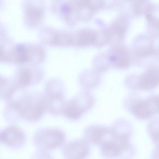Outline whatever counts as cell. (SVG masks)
I'll list each match as a JSON object with an SVG mask.
<instances>
[{"instance_id":"cell-18","label":"cell","mask_w":159,"mask_h":159,"mask_svg":"<svg viewBox=\"0 0 159 159\" xmlns=\"http://www.w3.org/2000/svg\"><path fill=\"white\" fill-rule=\"evenodd\" d=\"M148 132L156 147H159V120L155 121L149 125Z\"/></svg>"},{"instance_id":"cell-20","label":"cell","mask_w":159,"mask_h":159,"mask_svg":"<svg viewBox=\"0 0 159 159\" xmlns=\"http://www.w3.org/2000/svg\"><path fill=\"white\" fill-rule=\"evenodd\" d=\"M152 159H159V147H156L152 154Z\"/></svg>"},{"instance_id":"cell-8","label":"cell","mask_w":159,"mask_h":159,"mask_svg":"<svg viewBox=\"0 0 159 159\" xmlns=\"http://www.w3.org/2000/svg\"><path fill=\"white\" fill-rule=\"evenodd\" d=\"M109 134V128L98 125L87 127L84 132V139L89 143L100 144Z\"/></svg>"},{"instance_id":"cell-4","label":"cell","mask_w":159,"mask_h":159,"mask_svg":"<svg viewBox=\"0 0 159 159\" xmlns=\"http://www.w3.org/2000/svg\"><path fill=\"white\" fill-rule=\"evenodd\" d=\"M99 146L101 154L107 158L129 159L134 154V147L130 141H120L110 137L104 139Z\"/></svg>"},{"instance_id":"cell-14","label":"cell","mask_w":159,"mask_h":159,"mask_svg":"<svg viewBox=\"0 0 159 159\" xmlns=\"http://www.w3.org/2000/svg\"><path fill=\"white\" fill-rule=\"evenodd\" d=\"M29 4L26 7V16L27 22L30 25H36L40 22L43 15L40 7Z\"/></svg>"},{"instance_id":"cell-19","label":"cell","mask_w":159,"mask_h":159,"mask_svg":"<svg viewBox=\"0 0 159 159\" xmlns=\"http://www.w3.org/2000/svg\"><path fill=\"white\" fill-rule=\"evenodd\" d=\"M146 100L152 114L159 113V95L152 96Z\"/></svg>"},{"instance_id":"cell-9","label":"cell","mask_w":159,"mask_h":159,"mask_svg":"<svg viewBox=\"0 0 159 159\" xmlns=\"http://www.w3.org/2000/svg\"><path fill=\"white\" fill-rule=\"evenodd\" d=\"M110 137L120 141H130L132 135L129 124L125 120L118 119L109 128Z\"/></svg>"},{"instance_id":"cell-6","label":"cell","mask_w":159,"mask_h":159,"mask_svg":"<svg viewBox=\"0 0 159 159\" xmlns=\"http://www.w3.org/2000/svg\"><path fill=\"white\" fill-rule=\"evenodd\" d=\"M37 142L42 147L48 148L59 146L63 141L65 136L63 132L56 129H50L40 131L37 136Z\"/></svg>"},{"instance_id":"cell-2","label":"cell","mask_w":159,"mask_h":159,"mask_svg":"<svg viewBox=\"0 0 159 159\" xmlns=\"http://www.w3.org/2000/svg\"><path fill=\"white\" fill-rule=\"evenodd\" d=\"M43 95L46 111L53 115L62 114L66 102L62 82L57 79L49 80L46 83Z\"/></svg>"},{"instance_id":"cell-10","label":"cell","mask_w":159,"mask_h":159,"mask_svg":"<svg viewBox=\"0 0 159 159\" xmlns=\"http://www.w3.org/2000/svg\"><path fill=\"white\" fill-rule=\"evenodd\" d=\"M159 84V70L152 68L147 70L139 78L137 86L141 89L150 90Z\"/></svg>"},{"instance_id":"cell-17","label":"cell","mask_w":159,"mask_h":159,"mask_svg":"<svg viewBox=\"0 0 159 159\" xmlns=\"http://www.w3.org/2000/svg\"><path fill=\"white\" fill-rule=\"evenodd\" d=\"M97 34L90 30H84L79 33L78 42L81 45H86L96 42Z\"/></svg>"},{"instance_id":"cell-11","label":"cell","mask_w":159,"mask_h":159,"mask_svg":"<svg viewBox=\"0 0 159 159\" xmlns=\"http://www.w3.org/2000/svg\"><path fill=\"white\" fill-rule=\"evenodd\" d=\"M0 138L6 144L11 146H16L21 144L23 136L21 130L14 126L8 127L1 133Z\"/></svg>"},{"instance_id":"cell-13","label":"cell","mask_w":159,"mask_h":159,"mask_svg":"<svg viewBox=\"0 0 159 159\" xmlns=\"http://www.w3.org/2000/svg\"><path fill=\"white\" fill-rule=\"evenodd\" d=\"M111 64L115 67L123 68L127 67L129 61L128 57L125 49L121 47H116L111 52Z\"/></svg>"},{"instance_id":"cell-3","label":"cell","mask_w":159,"mask_h":159,"mask_svg":"<svg viewBox=\"0 0 159 159\" xmlns=\"http://www.w3.org/2000/svg\"><path fill=\"white\" fill-rule=\"evenodd\" d=\"M94 102L93 95L88 90H84L66 101L62 114L69 120H77L92 107Z\"/></svg>"},{"instance_id":"cell-12","label":"cell","mask_w":159,"mask_h":159,"mask_svg":"<svg viewBox=\"0 0 159 159\" xmlns=\"http://www.w3.org/2000/svg\"><path fill=\"white\" fill-rule=\"evenodd\" d=\"M130 110L134 116L140 119L148 118L153 115L146 100L133 102L130 106Z\"/></svg>"},{"instance_id":"cell-7","label":"cell","mask_w":159,"mask_h":159,"mask_svg":"<svg viewBox=\"0 0 159 159\" xmlns=\"http://www.w3.org/2000/svg\"><path fill=\"white\" fill-rule=\"evenodd\" d=\"M89 152V143L84 139H77L70 142L64 149L66 159H85Z\"/></svg>"},{"instance_id":"cell-15","label":"cell","mask_w":159,"mask_h":159,"mask_svg":"<svg viewBox=\"0 0 159 159\" xmlns=\"http://www.w3.org/2000/svg\"><path fill=\"white\" fill-rule=\"evenodd\" d=\"M80 83L81 86L85 89H93L97 86L99 83L100 77L99 73L96 72L84 74L80 77Z\"/></svg>"},{"instance_id":"cell-1","label":"cell","mask_w":159,"mask_h":159,"mask_svg":"<svg viewBox=\"0 0 159 159\" xmlns=\"http://www.w3.org/2000/svg\"><path fill=\"white\" fill-rule=\"evenodd\" d=\"M46 111L43 94L35 92H24L7 101L4 113L7 119L34 122L41 118Z\"/></svg>"},{"instance_id":"cell-5","label":"cell","mask_w":159,"mask_h":159,"mask_svg":"<svg viewBox=\"0 0 159 159\" xmlns=\"http://www.w3.org/2000/svg\"><path fill=\"white\" fill-rule=\"evenodd\" d=\"M43 74L39 69L34 68L21 67L18 69L11 79L17 90L22 89L41 81Z\"/></svg>"},{"instance_id":"cell-16","label":"cell","mask_w":159,"mask_h":159,"mask_svg":"<svg viewBox=\"0 0 159 159\" xmlns=\"http://www.w3.org/2000/svg\"><path fill=\"white\" fill-rule=\"evenodd\" d=\"M48 43L52 44L66 45L71 44L73 42L72 36L70 34L60 32H50Z\"/></svg>"}]
</instances>
